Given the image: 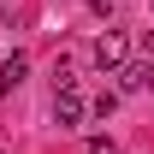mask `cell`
I'll return each instance as SVG.
<instances>
[{
    "mask_svg": "<svg viewBox=\"0 0 154 154\" xmlns=\"http://www.w3.org/2000/svg\"><path fill=\"white\" fill-rule=\"evenodd\" d=\"M89 154H113V136H89Z\"/></svg>",
    "mask_w": 154,
    "mask_h": 154,
    "instance_id": "cell-5",
    "label": "cell"
},
{
    "mask_svg": "<svg viewBox=\"0 0 154 154\" xmlns=\"http://www.w3.org/2000/svg\"><path fill=\"white\" fill-rule=\"evenodd\" d=\"M119 89H154V65H119Z\"/></svg>",
    "mask_w": 154,
    "mask_h": 154,
    "instance_id": "cell-3",
    "label": "cell"
},
{
    "mask_svg": "<svg viewBox=\"0 0 154 154\" xmlns=\"http://www.w3.org/2000/svg\"><path fill=\"white\" fill-rule=\"evenodd\" d=\"M95 65H101V71H119V65H125V36L107 30V36L95 42Z\"/></svg>",
    "mask_w": 154,
    "mask_h": 154,
    "instance_id": "cell-2",
    "label": "cell"
},
{
    "mask_svg": "<svg viewBox=\"0 0 154 154\" xmlns=\"http://www.w3.org/2000/svg\"><path fill=\"white\" fill-rule=\"evenodd\" d=\"M113 6H119V0H89V12H113Z\"/></svg>",
    "mask_w": 154,
    "mask_h": 154,
    "instance_id": "cell-6",
    "label": "cell"
},
{
    "mask_svg": "<svg viewBox=\"0 0 154 154\" xmlns=\"http://www.w3.org/2000/svg\"><path fill=\"white\" fill-rule=\"evenodd\" d=\"M24 71H30V59H24V54H12L6 65H0V95H12V89L24 83Z\"/></svg>",
    "mask_w": 154,
    "mask_h": 154,
    "instance_id": "cell-4",
    "label": "cell"
},
{
    "mask_svg": "<svg viewBox=\"0 0 154 154\" xmlns=\"http://www.w3.org/2000/svg\"><path fill=\"white\" fill-rule=\"evenodd\" d=\"M83 113H89V101L77 95V83H65V89H54V125H65V131H77V125H83Z\"/></svg>",
    "mask_w": 154,
    "mask_h": 154,
    "instance_id": "cell-1",
    "label": "cell"
}]
</instances>
